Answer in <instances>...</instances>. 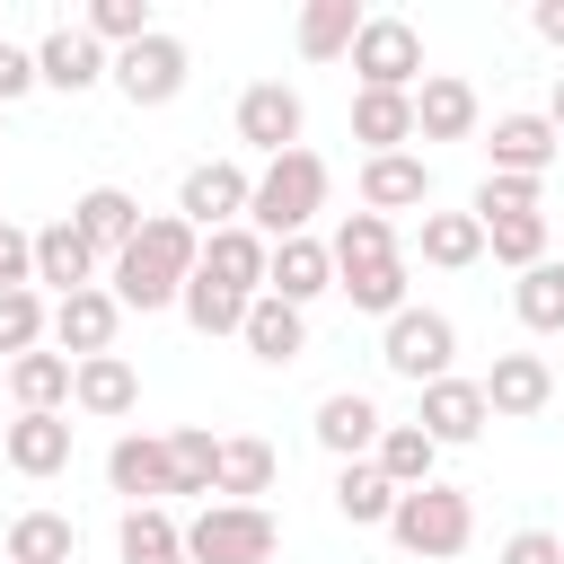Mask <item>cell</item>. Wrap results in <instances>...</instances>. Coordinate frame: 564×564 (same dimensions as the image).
<instances>
[{"label":"cell","instance_id":"6da1fadb","mask_svg":"<svg viewBox=\"0 0 564 564\" xmlns=\"http://www.w3.org/2000/svg\"><path fill=\"white\" fill-rule=\"evenodd\" d=\"M194 264H203V229H185L176 212H141V229H132V247L123 256H106V291H115V308H176V291L194 282Z\"/></svg>","mask_w":564,"mask_h":564},{"label":"cell","instance_id":"7a4b0ae2","mask_svg":"<svg viewBox=\"0 0 564 564\" xmlns=\"http://www.w3.org/2000/svg\"><path fill=\"white\" fill-rule=\"evenodd\" d=\"M326 194H335V167L300 141V150H282V159H264L256 167V194H247V229L273 247V238H308V220L326 212Z\"/></svg>","mask_w":564,"mask_h":564},{"label":"cell","instance_id":"3957f363","mask_svg":"<svg viewBox=\"0 0 564 564\" xmlns=\"http://www.w3.org/2000/svg\"><path fill=\"white\" fill-rule=\"evenodd\" d=\"M388 538L405 555H423V564H449V555L476 546V494L467 485H414V494H397Z\"/></svg>","mask_w":564,"mask_h":564},{"label":"cell","instance_id":"277c9868","mask_svg":"<svg viewBox=\"0 0 564 564\" xmlns=\"http://www.w3.org/2000/svg\"><path fill=\"white\" fill-rule=\"evenodd\" d=\"M282 520L264 502H203L185 520V564H273Z\"/></svg>","mask_w":564,"mask_h":564},{"label":"cell","instance_id":"5b68a950","mask_svg":"<svg viewBox=\"0 0 564 564\" xmlns=\"http://www.w3.org/2000/svg\"><path fill=\"white\" fill-rule=\"evenodd\" d=\"M344 62H352V88L414 97V88H423V26H414V18H397V9H370Z\"/></svg>","mask_w":564,"mask_h":564},{"label":"cell","instance_id":"8992f818","mask_svg":"<svg viewBox=\"0 0 564 564\" xmlns=\"http://www.w3.org/2000/svg\"><path fill=\"white\" fill-rule=\"evenodd\" d=\"M379 370L388 379H405V388H432V379H449L458 370V326L441 317V308H397L388 326H379Z\"/></svg>","mask_w":564,"mask_h":564},{"label":"cell","instance_id":"52a82bcc","mask_svg":"<svg viewBox=\"0 0 564 564\" xmlns=\"http://www.w3.org/2000/svg\"><path fill=\"white\" fill-rule=\"evenodd\" d=\"M106 79H115V97H123V106H141V115H150V106H176V97H185V79H194V44L159 26V35H141V44H123Z\"/></svg>","mask_w":564,"mask_h":564},{"label":"cell","instance_id":"ba28073f","mask_svg":"<svg viewBox=\"0 0 564 564\" xmlns=\"http://www.w3.org/2000/svg\"><path fill=\"white\" fill-rule=\"evenodd\" d=\"M229 132H238V150L264 167V159L300 150V132H308V106H300V88H291V79H247V88H238V115H229Z\"/></svg>","mask_w":564,"mask_h":564},{"label":"cell","instance_id":"9c48e42d","mask_svg":"<svg viewBox=\"0 0 564 564\" xmlns=\"http://www.w3.org/2000/svg\"><path fill=\"white\" fill-rule=\"evenodd\" d=\"M247 194H256V167L247 159H194L185 176H176V220L185 229H238L247 220Z\"/></svg>","mask_w":564,"mask_h":564},{"label":"cell","instance_id":"30bf717a","mask_svg":"<svg viewBox=\"0 0 564 564\" xmlns=\"http://www.w3.org/2000/svg\"><path fill=\"white\" fill-rule=\"evenodd\" d=\"M115 335H123V308H115V291H106V282H88V291L53 300L44 344H53L62 361H97V352H115Z\"/></svg>","mask_w":564,"mask_h":564},{"label":"cell","instance_id":"8fae6325","mask_svg":"<svg viewBox=\"0 0 564 564\" xmlns=\"http://www.w3.org/2000/svg\"><path fill=\"white\" fill-rule=\"evenodd\" d=\"M106 70H115V53H106L88 26H44V35H35V88L88 97V88H106Z\"/></svg>","mask_w":564,"mask_h":564},{"label":"cell","instance_id":"7c38bea8","mask_svg":"<svg viewBox=\"0 0 564 564\" xmlns=\"http://www.w3.org/2000/svg\"><path fill=\"white\" fill-rule=\"evenodd\" d=\"M555 159H564V141H555V123L538 106H511V115L485 123V167L494 176H546Z\"/></svg>","mask_w":564,"mask_h":564},{"label":"cell","instance_id":"4fadbf2b","mask_svg":"<svg viewBox=\"0 0 564 564\" xmlns=\"http://www.w3.org/2000/svg\"><path fill=\"white\" fill-rule=\"evenodd\" d=\"M476 388H485V414L494 423H529V414L555 405V361L546 352H494V370Z\"/></svg>","mask_w":564,"mask_h":564},{"label":"cell","instance_id":"5bb4252c","mask_svg":"<svg viewBox=\"0 0 564 564\" xmlns=\"http://www.w3.org/2000/svg\"><path fill=\"white\" fill-rule=\"evenodd\" d=\"M414 423H423V441H432V449H467V441H476L494 414H485V388L449 370V379L414 388Z\"/></svg>","mask_w":564,"mask_h":564},{"label":"cell","instance_id":"9a60e30c","mask_svg":"<svg viewBox=\"0 0 564 564\" xmlns=\"http://www.w3.org/2000/svg\"><path fill=\"white\" fill-rule=\"evenodd\" d=\"M485 132V97L458 70H423L414 88V141H476Z\"/></svg>","mask_w":564,"mask_h":564},{"label":"cell","instance_id":"2e32d148","mask_svg":"<svg viewBox=\"0 0 564 564\" xmlns=\"http://www.w3.org/2000/svg\"><path fill=\"white\" fill-rule=\"evenodd\" d=\"M361 212H379V220L432 212V159H423V150H379V159H361Z\"/></svg>","mask_w":564,"mask_h":564},{"label":"cell","instance_id":"e0dca14e","mask_svg":"<svg viewBox=\"0 0 564 564\" xmlns=\"http://www.w3.org/2000/svg\"><path fill=\"white\" fill-rule=\"evenodd\" d=\"M264 291H273L282 308L326 300V291H335V256H326V238H317V229H308V238H273V247H264Z\"/></svg>","mask_w":564,"mask_h":564},{"label":"cell","instance_id":"ac0fdd59","mask_svg":"<svg viewBox=\"0 0 564 564\" xmlns=\"http://www.w3.org/2000/svg\"><path fill=\"white\" fill-rule=\"evenodd\" d=\"M317 449L344 467V458H370L379 449V432H388V414H379V397L370 388H335V397H317Z\"/></svg>","mask_w":564,"mask_h":564},{"label":"cell","instance_id":"d6986e66","mask_svg":"<svg viewBox=\"0 0 564 564\" xmlns=\"http://www.w3.org/2000/svg\"><path fill=\"white\" fill-rule=\"evenodd\" d=\"M106 485L123 494V511H141V502H176V485H167V432H115V449H106Z\"/></svg>","mask_w":564,"mask_h":564},{"label":"cell","instance_id":"ffe728a7","mask_svg":"<svg viewBox=\"0 0 564 564\" xmlns=\"http://www.w3.org/2000/svg\"><path fill=\"white\" fill-rule=\"evenodd\" d=\"M88 282H106V256L70 229V212H62V220H44V229H35V291L70 300V291H88Z\"/></svg>","mask_w":564,"mask_h":564},{"label":"cell","instance_id":"44dd1931","mask_svg":"<svg viewBox=\"0 0 564 564\" xmlns=\"http://www.w3.org/2000/svg\"><path fill=\"white\" fill-rule=\"evenodd\" d=\"M70 405L88 423H132L141 414V370L123 352H97V361H70Z\"/></svg>","mask_w":564,"mask_h":564},{"label":"cell","instance_id":"7402d4cb","mask_svg":"<svg viewBox=\"0 0 564 564\" xmlns=\"http://www.w3.org/2000/svg\"><path fill=\"white\" fill-rule=\"evenodd\" d=\"M70 432H79L70 414H9V423H0V458H9L18 476L44 485V476L70 467Z\"/></svg>","mask_w":564,"mask_h":564},{"label":"cell","instance_id":"603a6c76","mask_svg":"<svg viewBox=\"0 0 564 564\" xmlns=\"http://www.w3.org/2000/svg\"><path fill=\"white\" fill-rule=\"evenodd\" d=\"M335 291L361 308V317H397V308H414V256H370V264H335Z\"/></svg>","mask_w":564,"mask_h":564},{"label":"cell","instance_id":"cb8c5ba5","mask_svg":"<svg viewBox=\"0 0 564 564\" xmlns=\"http://www.w3.org/2000/svg\"><path fill=\"white\" fill-rule=\"evenodd\" d=\"M238 344H247L264 370H291V361L308 352V308H282L273 291H256L247 317H238Z\"/></svg>","mask_w":564,"mask_h":564},{"label":"cell","instance_id":"d4e9b609","mask_svg":"<svg viewBox=\"0 0 564 564\" xmlns=\"http://www.w3.org/2000/svg\"><path fill=\"white\" fill-rule=\"evenodd\" d=\"M273 476H282L273 441L229 432V441H220V467H212V502H264V494H273Z\"/></svg>","mask_w":564,"mask_h":564},{"label":"cell","instance_id":"484cf974","mask_svg":"<svg viewBox=\"0 0 564 564\" xmlns=\"http://www.w3.org/2000/svg\"><path fill=\"white\" fill-rule=\"evenodd\" d=\"M414 256H423L432 273H467V264H485V229H476V212H414Z\"/></svg>","mask_w":564,"mask_h":564},{"label":"cell","instance_id":"4316f807","mask_svg":"<svg viewBox=\"0 0 564 564\" xmlns=\"http://www.w3.org/2000/svg\"><path fill=\"white\" fill-rule=\"evenodd\" d=\"M194 273H203V282H220V291H238V300H256V291H264V238H256L247 220H238V229H212Z\"/></svg>","mask_w":564,"mask_h":564},{"label":"cell","instance_id":"83f0119b","mask_svg":"<svg viewBox=\"0 0 564 564\" xmlns=\"http://www.w3.org/2000/svg\"><path fill=\"white\" fill-rule=\"evenodd\" d=\"M9 414H70V361L53 344L9 361Z\"/></svg>","mask_w":564,"mask_h":564},{"label":"cell","instance_id":"f1b7e54d","mask_svg":"<svg viewBox=\"0 0 564 564\" xmlns=\"http://www.w3.org/2000/svg\"><path fill=\"white\" fill-rule=\"evenodd\" d=\"M115 564H185V520L167 502H141L115 520Z\"/></svg>","mask_w":564,"mask_h":564},{"label":"cell","instance_id":"f546056e","mask_svg":"<svg viewBox=\"0 0 564 564\" xmlns=\"http://www.w3.org/2000/svg\"><path fill=\"white\" fill-rule=\"evenodd\" d=\"M70 229H79L97 256H123V247H132V229H141V203H132L123 185H88V194L70 203Z\"/></svg>","mask_w":564,"mask_h":564},{"label":"cell","instance_id":"4dcf8cb0","mask_svg":"<svg viewBox=\"0 0 564 564\" xmlns=\"http://www.w3.org/2000/svg\"><path fill=\"white\" fill-rule=\"evenodd\" d=\"M361 0H308L300 9V26H291V44H300V62H344L352 53V35H361Z\"/></svg>","mask_w":564,"mask_h":564},{"label":"cell","instance_id":"1f68e13d","mask_svg":"<svg viewBox=\"0 0 564 564\" xmlns=\"http://www.w3.org/2000/svg\"><path fill=\"white\" fill-rule=\"evenodd\" d=\"M352 141H361V159H379V150H414V97L352 88Z\"/></svg>","mask_w":564,"mask_h":564},{"label":"cell","instance_id":"d6a6232c","mask_svg":"<svg viewBox=\"0 0 564 564\" xmlns=\"http://www.w3.org/2000/svg\"><path fill=\"white\" fill-rule=\"evenodd\" d=\"M370 467H379L397 494H414V485H441V449L423 441V423H388V432H379V449H370Z\"/></svg>","mask_w":564,"mask_h":564},{"label":"cell","instance_id":"836d02e7","mask_svg":"<svg viewBox=\"0 0 564 564\" xmlns=\"http://www.w3.org/2000/svg\"><path fill=\"white\" fill-rule=\"evenodd\" d=\"M388 511H397V485H388L370 458H344V467H335V520H352V529H388Z\"/></svg>","mask_w":564,"mask_h":564},{"label":"cell","instance_id":"e575fe53","mask_svg":"<svg viewBox=\"0 0 564 564\" xmlns=\"http://www.w3.org/2000/svg\"><path fill=\"white\" fill-rule=\"evenodd\" d=\"M9 564H79L70 511H18L9 520Z\"/></svg>","mask_w":564,"mask_h":564},{"label":"cell","instance_id":"d590c367","mask_svg":"<svg viewBox=\"0 0 564 564\" xmlns=\"http://www.w3.org/2000/svg\"><path fill=\"white\" fill-rule=\"evenodd\" d=\"M511 317H520L529 335H564V264H555V256L511 282Z\"/></svg>","mask_w":564,"mask_h":564},{"label":"cell","instance_id":"8d00e7d4","mask_svg":"<svg viewBox=\"0 0 564 564\" xmlns=\"http://www.w3.org/2000/svg\"><path fill=\"white\" fill-rule=\"evenodd\" d=\"M212 467H220V432H203V423H176V432H167V485L212 502Z\"/></svg>","mask_w":564,"mask_h":564},{"label":"cell","instance_id":"74e56055","mask_svg":"<svg viewBox=\"0 0 564 564\" xmlns=\"http://www.w3.org/2000/svg\"><path fill=\"white\" fill-rule=\"evenodd\" d=\"M44 326H53V300H44L35 282H9V291H0V361L35 352V344H44Z\"/></svg>","mask_w":564,"mask_h":564},{"label":"cell","instance_id":"f35d334b","mask_svg":"<svg viewBox=\"0 0 564 564\" xmlns=\"http://www.w3.org/2000/svg\"><path fill=\"white\" fill-rule=\"evenodd\" d=\"M476 229H485V256L494 264H511V273L546 264V212H511V220H476Z\"/></svg>","mask_w":564,"mask_h":564},{"label":"cell","instance_id":"ab89813d","mask_svg":"<svg viewBox=\"0 0 564 564\" xmlns=\"http://www.w3.org/2000/svg\"><path fill=\"white\" fill-rule=\"evenodd\" d=\"M326 256H335V264H370V256H405V238H397V220H379V212H344V220L326 229Z\"/></svg>","mask_w":564,"mask_h":564},{"label":"cell","instance_id":"60d3db41","mask_svg":"<svg viewBox=\"0 0 564 564\" xmlns=\"http://www.w3.org/2000/svg\"><path fill=\"white\" fill-rule=\"evenodd\" d=\"M79 26H88L106 53H123V44L159 35V9H150V0H88V9H79Z\"/></svg>","mask_w":564,"mask_h":564},{"label":"cell","instance_id":"b9f144b4","mask_svg":"<svg viewBox=\"0 0 564 564\" xmlns=\"http://www.w3.org/2000/svg\"><path fill=\"white\" fill-rule=\"evenodd\" d=\"M176 308H185V326H194V335H238V317H247V300H238V291H220V282H203V273L176 291Z\"/></svg>","mask_w":564,"mask_h":564},{"label":"cell","instance_id":"7bdbcfd3","mask_svg":"<svg viewBox=\"0 0 564 564\" xmlns=\"http://www.w3.org/2000/svg\"><path fill=\"white\" fill-rule=\"evenodd\" d=\"M476 220H511V212H546V176H494L485 167V185H476V203H467Z\"/></svg>","mask_w":564,"mask_h":564},{"label":"cell","instance_id":"ee69618b","mask_svg":"<svg viewBox=\"0 0 564 564\" xmlns=\"http://www.w3.org/2000/svg\"><path fill=\"white\" fill-rule=\"evenodd\" d=\"M494 564H564V538H555V529H511Z\"/></svg>","mask_w":564,"mask_h":564},{"label":"cell","instance_id":"f6af8a7d","mask_svg":"<svg viewBox=\"0 0 564 564\" xmlns=\"http://www.w3.org/2000/svg\"><path fill=\"white\" fill-rule=\"evenodd\" d=\"M18 97H35V44L0 35V106H18Z\"/></svg>","mask_w":564,"mask_h":564},{"label":"cell","instance_id":"bcb514c9","mask_svg":"<svg viewBox=\"0 0 564 564\" xmlns=\"http://www.w3.org/2000/svg\"><path fill=\"white\" fill-rule=\"evenodd\" d=\"M529 26H538L546 53H564V0H529Z\"/></svg>","mask_w":564,"mask_h":564},{"label":"cell","instance_id":"7dc6e473","mask_svg":"<svg viewBox=\"0 0 564 564\" xmlns=\"http://www.w3.org/2000/svg\"><path fill=\"white\" fill-rule=\"evenodd\" d=\"M546 123H555V141H564V70H555V88H546V106H538Z\"/></svg>","mask_w":564,"mask_h":564},{"label":"cell","instance_id":"c3c4849f","mask_svg":"<svg viewBox=\"0 0 564 564\" xmlns=\"http://www.w3.org/2000/svg\"><path fill=\"white\" fill-rule=\"evenodd\" d=\"M0 397H9V361H0Z\"/></svg>","mask_w":564,"mask_h":564},{"label":"cell","instance_id":"681fc988","mask_svg":"<svg viewBox=\"0 0 564 564\" xmlns=\"http://www.w3.org/2000/svg\"><path fill=\"white\" fill-rule=\"evenodd\" d=\"M0 220H9V212H0Z\"/></svg>","mask_w":564,"mask_h":564}]
</instances>
